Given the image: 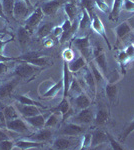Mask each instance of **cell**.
<instances>
[{
  "label": "cell",
  "instance_id": "6da1fadb",
  "mask_svg": "<svg viewBox=\"0 0 134 150\" xmlns=\"http://www.w3.org/2000/svg\"><path fill=\"white\" fill-rule=\"evenodd\" d=\"M42 69V67H38L30 63H27V62L21 61V63L17 65L15 69H14V75L18 77L19 79L31 81L40 73Z\"/></svg>",
  "mask_w": 134,
  "mask_h": 150
},
{
  "label": "cell",
  "instance_id": "7a4b0ae2",
  "mask_svg": "<svg viewBox=\"0 0 134 150\" xmlns=\"http://www.w3.org/2000/svg\"><path fill=\"white\" fill-rule=\"evenodd\" d=\"M60 90H63V81L59 80L58 82H53L51 80H47L41 83L38 88V93L41 97L51 98L57 95Z\"/></svg>",
  "mask_w": 134,
  "mask_h": 150
},
{
  "label": "cell",
  "instance_id": "3957f363",
  "mask_svg": "<svg viewBox=\"0 0 134 150\" xmlns=\"http://www.w3.org/2000/svg\"><path fill=\"white\" fill-rule=\"evenodd\" d=\"M92 60L95 62V64L97 65L99 69L101 70V72L104 74V76H107L108 73V68H107V60H106V55L104 52L103 48L101 47L100 44L96 43L92 46Z\"/></svg>",
  "mask_w": 134,
  "mask_h": 150
},
{
  "label": "cell",
  "instance_id": "277c9868",
  "mask_svg": "<svg viewBox=\"0 0 134 150\" xmlns=\"http://www.w3.org/2000/svg\"><path fill=\"white\" fill-rule=\"evenodd\" d=\"M73 44L77 48V50L80 52L81 56H83L86 61H90V56L92 55V46L89 40V35L80 36L73 39Z\"/></svg>",
  "mask_w": 134,
  "mask_h": 150
},
{
  "label": "cell",
  "instance_id": "5b68a950",
  "mask_svg": "<svg viewBox=\"0 0 134 150\" xmlns=\"http://www.w3.org/2000/svg\"><path fill=\"white\" fill-rule=\"evenodd\" d=\"M43 16H44V13H43L41 7H38L35 10H33L29 14V16L25 19V24H24V27H25L30 33H32L35 28H38L39 24L41 21L43 20Z\"/></svg>",
  "mask_w": 134,
  "mask_h": 150
},
{
  "label": "cell",
  "instance_id": "8992f818",
  "mask_svg": "<svg viewBox=\"0 0 134 150\" xmlns=\"http://www.w3.org/2000/svg\"><path fill=\"white\" fill-rule=\"evenodd\" d=\"M5 127L9 131L19 133V134H25V133L30 132L28 123L26 122L25 120L21 119V118H19V117L15 118V119H13V120H8V121H6Z\"/></svg>",
  "mask_w": 134,
  "mask_h": 150
},
{
  "label": "cell",
  "instance_id": "52a82bcc",
  "mask_svg": "<svg viewBox=\"0 0 134 150\" xmlns=\"http://www.w3.org/2000/svg\"><path fill=\"white\" fill-rule=\"evenodd\" d=\"M61 27H62V34L60 36L59 40H60V43L63 44V43L66 42V41L74 34L75 31L78 29V20L75 19L73 22H71L69 19L66 18L64 20V22L62 23Z\"/></svg>",
  "mask_w": 134,
  "mask_h": 150
},
{
  "label": "cell",
  "instance_id": "ba28073f",
  "mask_svg": "<svg viewBox=\"0 0 134 150\" xmlns=\"http://www.w3.org/2000/svg\"><path fill=\"white\" fill-rule=\"evenodd\" d=\"M85 132V128L80 124L74 122H69L63 125V127L59 130V134L63 136H71L77 137L80 136Z\"/></svg>",
  "mask_w": 134,
  "mask_h": 150
},
{
  "label": "cell",
  "instance_id": "9c48e42d",
  "mask_svg": "<svg viewBox=\"0 0 134 150\" xmlns=\"http://www.w3.org/2000/svg\"><path fill=\"white\" fill-rule=\"evenodd\" d=\"M90 17H91V29L94 32L98 33V34L103 38V40L107 43L108 49H111V44L108 40V37H107V35H106L105 28H104V25H103V23H102V21L100 20V18L96 15L95 12H93V13L90 15Z\"/></svg>",
  "mask_w": 134,
  "mask_h": 150
},
{
  "label": "cell",
  "instance_id": "30bf717a",
  "mask_svg": "<svg viewBox=\"0 0 134 150\" xmlns=\"http://www.w3.org/2000/svg\"><path fill=\"white\" fill-rule=\"evenodd\" d=\"M94 115H95V113L93 112V110L90 109L89 107L85 108V109H81L76 115L73 116L71 122L77 123V124H80V125L89 124V123L93 122Z\"/></svg>",
  "mask_w": 134,
  "mask_h": 150
},
{
  "label": "cell",
  "instance_id": "8fae6325",
  "mask_svg": "<svg viewBox=\"0 0 134 150\" xmlns=\"http://www.w3.org/2000/svg\"><path fill=\"white\" fill-rule=\"evenodd\" d=\"M92 134V139H91V147L92 149H98L101 145L104 144H109L108 137H107V132L103 131L101 129H95Z\"/></svg>",
  "mask_w": 134,
  "mask_h": 150
},
{
  "label": "cell",
  "instance_id": "7c38bea8",
  "mask_svg": "<svg viewBox=\"0 0 134 150\" xmlns=\"http://www.w3.org/2000/svg\"><path fill=\"white\" fill-rule=\"evenodd\" d=\"M31 7L27 5V3L23 1V0H18L15 1L14 4V10H13V17L15 19H23L27 18L30 14Z\"/></svg>",
  "mask_w": 134,
  "mask_h": 150
},
{
  "label": "cell",
  "instance_id": "4fadbf2b",
  "mask_svg": "<svg viewBox=\"0 0 134 150\" xmlns=\"http://www.w3.org/2000/svg\"><path fill=\"white\" fill-rule=\"evenodd\" d=\"M74 137L71 136H65V137H57L53 141L52 149H57V150H64V149H69L75 145V141L73 140Z\"/></svg>",
  "mask_w": 134,
  "mask_h": 150
},
{
  "label": "cell",
  "instance_id": "5bb4252c",
  "mask_svg": "<svg viewBox=\"0 0 134 150\" xmlns=\"http://www.w3.org/2000/svg\"><path fill=\"white\" fill-rule=\"evenodd\" d=\"M53 135V132L50 128L43 127L41 129H38L36 132H34L33 134H30L28 136V138L33 141H38V142H46L48 141L51 136Z\"/></svg>",
  "mask_w": 134,
  "mask_h": 150
},
{
  "label": "cell",
  "instance_id": "9a60e30c",
  "mask_svg": "<svg viewBox=\"0 0 134 150\" xmlns=\"http://www.w3.org/2000/svg\"><path fill=\"white\" fill-rule=\"evenodd\" d=\"M82 77H83V80L85 81V84L86 86L89 88L90 92H91V95L92 97H95L96 95V88H97V84H96V81L94 79V76L92 74L91 70L89 69V67L85 66L84 67V72L82 74Z\"/></svg>",
  "mask_w": 134,
  "mask_h": 150
},
{
  "label": "cell",
  "instance_id": "2e32d148",
  "mask_svg": "<svg viewBox=\"0 0 134 150\" xmlns=\"http://www.w3.org/2000/svg\"><path fill=\"white\" fill-rule=\"evenodd\" d=\"M64 0H50V1L44 2L41 6V9H42L43 13L45 15L48 16H52L57 12L58 8L61 6V4L63 3Z\"/></svg>",
  "mask_w": 134,
  "mask_h": 150
},
{
  "label": "cell",
  "instance_id": "e0dca14e",
  "mask_svg": "<svg viewBox=\"0 0 134 150\" xmlns=\"http://www.w3.org/2000/svg\"><path fill=\"white\" fill-rule=\"evenodd\" d=\"M63 98L68 97V90H69L70 83L72 81L71 71L68 68V63L66 61H63Z\"/></svg>",
  "mask_w": 134,
  "mask_h": 150
},
{
  "label": "cell",
  "instance_id": "ac0fdd59",
  "mask_svg": "<svg viewBox=\"0 0 134 150\" xmlns=\"http://www.w3.org/2000/svg\"><path fill=\"white\" fill-rule=\"evenodd\" d=\"M105 95L110 105H114L117 100L118 96V87L115 83H106L104 85Z\"/></svg>",
  "mask_w": 134,
  "mask_h": 150
},
{
  "label": "cell",
  "instance_id": "d6986e66",
  "mask_svg": "<svg viewBox=\"0 0 134 150\" xmlns=\"http://www.w3.org/2000/svg\"><path fill=\"white\" fill-rule=\"evenodd\" d=\"M39 108L40 107L35 106V105H23V104H20V103L17 105V110H18V112L22 116H24L25 118L40 114L41 111Z\"/></svg>",
  "mask_w": 134,
  "mask_h": 150
},
{
  "label": "cell",
  "instance_id": "ffe728a7",
  "mask_svg": "<svg viewBox=\"0 0 134 150\" xmlns=\"http://www.w3.org/2000/svg\"><path fill=\"white\" fill-rule=\"evenodd\" d=\"M88 67H89V69L91 70L92 74H93L97 86H104L106 84L105 76H104V74L101 72V70L97 67V65L95 64V62L93 61V60H90V61H88Z\"/></svg>",
  "mask_w": 134,
  "mask_h": 150
},
{
  "label": "cell",
  "instance_id": "44dd1931",
  "mask_svg": "<svg viewBox=\"0 0 134 150\" xmlns=\"http://www.w3.org/2000/svg\"><path fill=\"white\" fill-rule=\"evenodd\" d=\"M91 28V17H90L89 13L87 12L86 9L81 8V16H80L78 20V32L82 31H86Z\"/></svg>",
  "mask_w": 134,
  "mask_h": 150
},
{
  "label": "cell",
  "instance_id": "7402d4cb",
  "mask_svg": "<svg viewBox=\"0 0 134 150\" xmlns=\"http://www.w3.org/2000/svg\"><path fill=\"white\" fill-rule=\"evenodd\" d=\"M109 120V112L105 108L101 107L96 111L94 115L93 123L96 126H103L105 125Z\"/></svg>",
  "mask_w": 134,
  "mask_h": 150
},
{
  "label": "cell",
  "instance_id": "603a6c76",
  "mask_svg": "<svg viewBox=\"0 0 134 150\" xmlns=\"http://www.w3.org/2000/svg\"><path fill=\"white\" fill-rule=\"evenodd\" d=\"M43 142L33 141V140H26L21 139L15 142V148L14 149H33V148H39L43 146Z\"/></svg>",
  "mask_w": 134,
  "mask_h": 150
},
{
  "label": "cell",
  "instance_id": "cb8c5ba5",
  "mask_svg": "<svg viewBox=\"0 0 134 150\" xmlns=\"http://www.w3.org/2000/svg\"><path fill=\"white\" fill-rule=\"evenodd\" d=\"M18 83H19V78L17 77V78L13 79V80L3 84V85L0 87V97L4 98L10 96L11 93L13 92V90L16 88V86L18 85Z\"/></svg>",
  "mask_w": 134,
  "mask_h": 150
},
{
  "label": "cell",
  "instance_id": "d4e9b609",
  "mask_svg": "<svg viewBox=\"0 0 134 150\" xmlns=\"http://www.w3.org/2000/svg\"><path fill=\"white\" fill-rule=\"evenodd\" d=\"M70 111H71V108H70V103L67 98H62V100H61V102L59 103V105L54 109V112H57L61 115V117H62L61 122L64 121L68 116H69Z\"/></svg>",
  "mask_w": 134,
  "mask_h": 150
},
{
  "label": "cell",
  "instance_id": "484cf974",
  "mask_svg": "<svg viewBox=\"0 0 134 150\" xmlns=\"http://www.w3.org/2000/svg\"><path fill=\"white\" fill-rule=\"evenodd\" d=\"M25 121L28 123V125H30L31 127L35 128V129H41L44 127L45 125V116L43 114H38L35 116H31V117H26Z\"/></svg>",
  "mask_w": 134,
  "mask_h": 150
},
{
  "label": "cell",
  "instance_id": "4316f807",
  "mask_svg": "<svg viewBox=\"0 0 134 150\" xmlns=\"http://www.w3.org/2000/svg\"><path fill=\"white\" fill-rule=\"evenodd\" d=\"M124 6V0H114L112 8L109 12V20L111 21H117L119 18V14L122 10Z\"/></svg>",
  "mask_w": 134,
  "mask_h": 150
},
{
  "label": "cell",
  "instance_id": "83f0119b",
  "mask_svg": "<svg viewBox=\"0 0 134 150\" xmlns=\"http://www.w3.org/2000/svg\"><path fill=\"white\" fill-rule=\"evenodd\" d=\"M68 63V68L71 71V73H76V72L80 71L82 68H84L87 64L86 59L83 56H79L78 58H76L75 60H72Z\"/></svg>",
  "mask_w": 134,
  "mask_h": 150
},
{
  "label": "cell",
  "instance_id": "f1b7e54d",
  "mask_svg": "<svg viewBox=\"0 0 134 150\" xmlns=\"http://www.w3.org/2000/svg\"><path fill=\"white\" fill-rule=\"evenodd\" d=\"M115 32H116V36H117L118 40L124 39L126 36L132 32V27H131L130 24H129L127 21H124V22L119 24L117 27H116Z\"/></svg>",
  "mask_w": 134,
  "mask_h": 150
},
{
  "label": "cell",
  "instance_id": "f546056e",
  "mask_svg": "<svg viewBox=\"0 0 134 150\" xmlns=\"http://www.w3.org/2000/svg\"><path fill=\"white\" fill-rule=\"evenodd\" d=\"M73 99H74V103H75V105H76V107L80 110L88 108L90 107V105H91V100H90V98L86 95V93H85L84 91Z\"/></svg>",
  "mask_w": 134,
  "mask_h": 150
},
{
  "label": "cell",
  "instance_id": "4dcf8cb0",
  "mask_svg": "<svg viewBox=\"0 0 134 150\" xmlns=\"http://www.w3.org/2000/svg\"><path fill=\"white\" fill-rule=\"evenodd\" d=\"M82 92H83V88H82V85L80 84L79 80L77 78H72V81L69 86V90H68V96L75 98Z\"/></svg>",
  "mask_w": 134,
  "mask_h": 150
},
{
  "label": "cell",
  "instance_id": "1f68e13d",
  "mask_svg": "<svg viewBox=\"0 0 134 150\" xmlns=\"http://www.w3.org/2000/svg\"><path fill=\"white\" fill-rule=\"evenodd\" d=\"M27 63H30L32 65H35V66L38 67H42V68H45L46 66H49V65H52V61L50 62L49 57L47 56H43V55H40L38 57H34L31 58V59L27 60Z\"/></svg>",
  "mask_w": 134,
  "mask_h": 150
},
{
  "label": "cell",
  "instance_id": "d6a6232c",
  "mask_svg": "<svg viewBox=\"0 0 134 150\" xmlns=\"http://www.w3.org/2000/svg\"><path fill=\"white\" fill-rule=\"evenodd\" d=\"M15 99L20 104H23V105H35L40 108H43V109H46V108H47L45 105H43V104H41L40 102L34 100L32 98H30L28 95H17V96H15Z\"/></svg>",
  "mask_w": 134,
  "mask_h": 150
},
{
  "label": "cell",
  "instance_id": "836d02e7",
  "mask_svg": "<svg viewBox=\"0 0 134 150\" xmlns=\"http://www.w3.org/2000/svg\"><path fill=\"white\" fill-rule=\"evenodd\" d=\"M64 12L66 14L67 18L69 19L71 22L76 19L77 14V6L74 2H66L64 4Z\"/></svg>",
  "mask_w": 134,
  "mask_h": 150
},
{
  "label": "cell",
  "instance_id": "e575fe53",
  "mask_svg": "<svg viewBox=\"0 0 134 150\" xmlns=\"http://www.w3.org/2000/svg\"><path fill=\"white\" fill-rule=\"evenodd\" d=\"M53 23H50V22H46L42 25L38 26V29H37V35L38 37L40 38H46L48 37L51 32H52V29H53Z\"/></svg>",
  "mask_w": 134,
  "mask_h": 150
},
{
  "label": "cell",
  "instance_id": "d590c367",
  "mask_svg": "<svg viewBox=\"0 0 134 150\" xmlns=\"http://www.w3.org/2000/svg\"><path fill=\"white\" fill-rule=\"evenodd\" d=\"M3 114L5 116L6 121H8V120H13V119H15V118L19 117L18 110H16V108L12 105H8L4 108Z\"/></svg>",
  "mask_w": 134,
  "mask_h": 150
},
{
  "label": "cell",
  "instance_id": "8d00e7d4",
  "mask_svg": "<svg viewBox=\"0 0 134 150\" xmlns=\"http://www.w3.org/2000/svg\"><path fill=\"white\" fill-rule=\"evenodd\" d=\"M30 34L31 33L26 29L24 26H20L18 29V39H19V43L21 45H25L27 43V41L30 38Z\"/></svg>",
  "mask_w": 134,
  "mask_h": 150
},
{
  "label": "cell",
  "instance_id": "74e56055",
  "mask_svg": "<svg viewBox=\"0 0 134 150\" xmlns=\"http://www.w3.org/2000/svg\"><path fill=\"white\" fill-rule=\"evenodd\" d=\"M14 4H15V0H2V5H3L5 15L13 17Z\"/></svg>",
  "mask_w": 134,
  "mask_h": 150
},
{
  "label": "cell",
  "instance_id": "f35d334b",
  "mask_svg": "<svg viewBox=\"0 0 134 150\" xmlns=\"http://www.w3.org/2000/svg\"><path fill=\"white\" fill-rule=\"evenodd\" d=\"M59 113L57 112H53L49 117L46 119L45 121V125L44 127H47V128H53V127H56L59 123Z\"/></svg>",
  "mask_w": 134,
  "mask_h": 150
},
{
  "label": "cell",
  "instance_id": "ab89813d",
  "mask_svg": "<svg viewBox=\"0 0 134 150\" xmlns=\"http://www.w3.org/2000/svg\"><path fill=\"white\" fill-rule=\"evenodd\" d=\"M91 139H92V134L91 133H85L82 136L81 140H80V146L79 149H87L91 147Z\"/></svg>",
  "mask_w": 134,
  "mask_h": 150
},
{
  "label": "cell",
  "instance_id": "60d3db41",
  "mask_svg": "<svg viewBox=\"0 0 134 150\" xmlns=\"http://www.w3.org/2000/svg\"><path fill=\"white\" fill-rule=\"evenodd\" d=\"M80 6H81V8L86 9L89 15H91L94 12V0H80Z\"/></svg>",
  "mask_w": 134,
  "mask_h": 150
},
{
  "label": "cell",
  "instance_id": "b9f144b4",
  "mask_svg": "<svg viewBox=\"0 0 134 150\" xmlns=\"http://www.w3.org/2000/svg\"><path fill=\"white\" fill-rule=\"evenodd\" d=\"M94 5L103 13L109 14V12H110V8H109L108 4H107L105 0H94Z\"/></svg>",
  "mask_w": 134,
  "mask_h": 150
},
{
  "label": "cell",
  "instance_id": "7bdbcfd3",
  "mask_svg": "<svg viewBox=\"0 0 134 150\" xmlns=\"http://www.w3.org/2000/svg\"><path fill=\"white\" fill-rule=\"evenodd\" d=\"M14 148H15V142L12 141L10 138L0 141V149L1 150H11Z\"/></svg>",
  "mask_w": 134,
  "mask_h": 150
},
{
  "label": "cell",
  "instance_id": "ee69618b",
  "mask_svg": "<svg viewBox=\"0 0 134 150\" xmlns=\"http://www.w3.org/2000/svg\"><path fill=\"white\" fill-rule=\"evenodd\" d=\"M107 137H108L109 145H110L111 149H113V150H122V149H124V147L121 144H119L118 142L113 138V136H112L110 133L107 132Z\"/></svg>",
  "mask_w": 134,
  "mask_h": 150
},
{
  "label": "cell",
  "instance_id": "f6af8a7d",
  "mask_svg": "<svg viewBox=\"0 0 134 150\" xmlns=\"http://www.w3.org/2000/svg\"><path fill=\"white\" fill-rule=\"evenodd\" d=\"M132 132H134V119L128 124V126L124 129V131L121 134V141H125V139L127 138L129 135Z\"/></svg>",
  "mask_w": 134,
  "mask_h": 150
},
{
  "label": "cell",
  "instance_id": "bcb514c9",
  "mask_svg": "<svg viewBox=\"0 0 134 150\" xmlns=\"http://www.w3.org/2000/svg\"><path fill=\"white\" fill-rule=\"evenodd\" d=\"M62 58H63V60L66 61V62L72 61L73 58H74V52H73V50L71 49V48H66V49L63 50Z\"/></svg>",
  "mask_w": 134,
  "mask_h": 150
},
{
  "label": "cell",
  "instance_id": "7dc6e473",
  "mask_svg": "<svg viewBox=\"0 0 134 150\" xmlns=\"http://www.w3.org/2000/svg\"><path fill=\"white\" fill-rule=\"evenodd\" d=\"M124 9L129 12H134V1L133 0H124Z\"/></svg>",
  "mask_w": 134,
  "mask_h": 150
},
{
  "label": "cell",
  "instance_id": "c3c4849f",
  "mask_svg": "<svg viewBox=\"0 0 134 150\" xmlns=\"http://www.w3.org/2000/svg\"><path fill=\"white\" fill-rule=\"evenodd\" d=\"M51 34H52L56 38L60 37V36H61V34H62V27H61V25H60V26H55V27H53Z\"/></svg>",
  "mask_w": 134,
  "mask_h": 150
},
{
  "label": "cell",
  "instance_id": "681fc988",
  "mask_svg": "<svg viewBox=\"0 0 134 150\" xmlns=\"http://www.w3.org/2000/svg\"><path fill=\"white\" fill-rule=\"evenodd\" d=\"M10 61H18V57H8L3 54H0V62H10Z\"/></svg>",
  "mask_w": 134,
  "mask_h": 150
},
{
  "label": "cell",
  "instance_id": "f907efd6",
  "mask_svg": "<svg viewBox=\"0 0 134 150\" xmlns=\"http://www.w3.org/2000/svg\"><path fill=\"white\" fill-rule=\"evenodd\" d=\"M13 40V38H11V39H7V40H2L0 39V54H3V51H4V47H5V45L7 43H9L10 41Z\"/></svg>",
  "mask_w": 134,
  "mask_h": 150
},
{
  "label": "cell",
  "instance_id": "816d5d0a",
  "mask_svg": "<svg viewBox=\"0 0 134 150\" xmlns=\"http://www.w3.org/2000/svg\"><path fill=\"white\" fill-rule=\"evenodd\" d=\"M8 62H0V75L5 73L8 69V65H7Z\"/></svg>",
  "mask_w": 134,
  "mask_h": 150
},
{
  "label": "cell",
  "instance_id": "f5cc1de1",
  "mask_svg": "<svg viewBox=\"0 0 134 150\" xmlns=\"http://www.w3.org/2000/svg\"><path fill=\"white\" fill-rule=\"evenodd\" d=\"M8 138H10V136H9L6 132H4L2 129H0V141H2V140H4V139H8Z\"/></svg>",
  "mask_w": 134,
  "mask_h": 150
},
{
  "label": "cell",
  "instance_id": "db71d44e",
  "mask_svg": "<svg viewBox=\"0 0 134 150\" xmlns=\"http://www.w3.org/2000/svg\"><path fill=\"white\" fill-rule=\"evenodd\" d=\"M0 17H2L4 19L6 18L5 12H4V9H3V5H2V2H0Z\"/></svg>",
  "mask_w": 134,
  "mask_h": 150
},
{
  "label": "cell",
  "instance_id": "11a10c76",
  "mask_svg": "<svg viewBox=\"0 0 134 150\" xmlns=\"http://www.w3.org/2000/svg\"><path fill=\"white\" fill-rule=\"evenodd\" d=\"M44 45L46 47H50V46H52L53 45V40L52 39H48L46 42L44 43Z\"/></svg>",
  "mask_w": 134,
  "mask_h": 150
},
{
  "label": "cell",
  "instance_id": "9f6ffc18",
  "mask_svg": "<svg viewBox=\"0 0 134 150\" xmlns=\"http://www.w3.org/2000/svg\"><path fill=\"white\" fill-rule=\"evenodd\" d=\"M4 26H5V21H4V18L0 17V30H2V29L4 28Z\"/></svg>",
  "mask_w": 134,
  "mask_h": 150
},
{
  "label": "cell",
  "instance_id": "6f0895ef",
  "mask_svg": "<svg viewBox=\"0 0 134 150\" xmlns=\"http://www.w3.org/2000/svg\"><path fill=\"white\" fill-rule=\"evenodd\" d=\"M25 3H27V5L29 7H31V8H33V6H32V4H31V2H30V0H23Z\"/></svg>",
  "mask_w": 134,
  "mask_h": 150
},
{
  "label": "cell",
  "instance_id": "680465c9",
  "mask_svg": "<svg viewBox=\"0 0 134 150\" xmlns=\"http://www.w3.org/2000/svg\"><path fill=\"white\" fill-rule=\"evenodd\" d=\"M4 32H5V31H4L3 29H2V30H0V35H2V34H3Z\"/></svg>",
  "mask_w": 134,
  "mask_h": 150
}]
</instances>
